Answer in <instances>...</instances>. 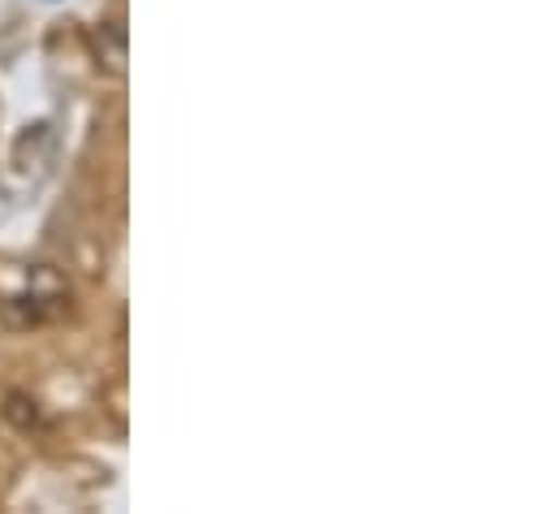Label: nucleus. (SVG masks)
Returning a JSON list of instances; mask_svg holds the SVG:
<instances>
[{
	"mask_svg": "<svg viewBox=\"0 0 557 514\" xmlns=\"http://www.w3.org/2000/svg\"><path fill=\"white\" fill-rule=\"evenodd\" d=\"M70 307V281L52 268H30L22 277L17 290L0 294V320L9 329H39V325H52L57 316H65Z\"/></svg>",
	"mask_w": 557,
	"mask_h": 514,
	"instance_id": "f257e3e1",
	"label": "nucleus"
},
{
	"mask_svg": "<svg viewBox=\"0 0 557 514\" xmlns=\"http://www.w3.org/2000/svg\"><path fill=\"white\" fill-rule=\"evenodd\" d=\"M9 419H13L17 428H30V424H39V411H35V402H30V397L9 393Z\"/></svg>",
	"mask_w": 557,
	"mask_h": 514,
	"instance_id": "f03ea898",
	"label": "nucleus"
}]
</instances>
